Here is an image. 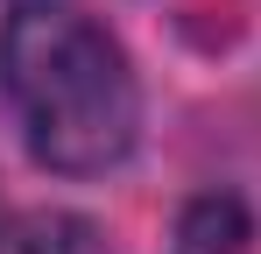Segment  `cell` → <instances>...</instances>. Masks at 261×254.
<instances>
[{
  "label": "cell",
  "mask_w": 261,
  "mask_h": 254,
  "mask_svg": "<svg viewBox=\"0 0 261 254\" xmlns=\"http://www.w3.org/2000/svg\"><path fill=\"white\" fill-rule=\"evenodd\" d=\"M0 92L21 120L29 156L57 176H99L127 163L141 134V85L113 29L85 7L29 0L0 29Z\"/></svg>",
  "instance_id": "1"
},
{
  "label": "cell",
  "mask_w": 261,
  "mask_h": 254,
  "mask_svg": "<svg viewBox=\"0 0 261 254\" xmlns=\"http://www.w3.org/2000/svg\"><path fill=\"white\" fill-rule=\"evenodd\" d=\"M0 254H106V247L78 212H7Z\"/></svg>",
  "instance_id": "2"
}]
</instances>
